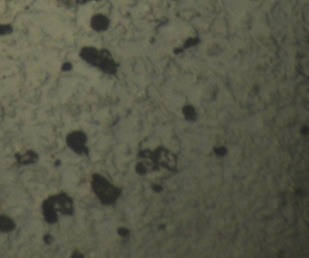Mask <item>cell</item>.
Instances as JSON below:
<instances>
[{"mask_svg": "<svg viewBox=\"0 0 309 258\" xmlns=\"http://www.w3.org/2000/svg\"><path fill=\"white\" fill-rule=\"evenodd\" d=\"M13 29L11 26L9 25H0V35L1 34H10Z\"/></svg>", "mask_w": 309, "mask_h": 258, "instance_id": "ba28073f", "label": "cell"}, {"mask_svg": "<svg viewBox=\"0 0 309 258\" xmlns=\"http://www.w3.org/2000/svg\"><path fill=\"white\" fill-rule=\"evenodd\" d=\"M119 234H120L122 236H125V235H128V230L126 229H124V228H122L119 229Z\"/></svg>", "mask_w": 309, "mask_h": 258, "instance_id": "8fae6325", "label": "cell"}, {"mask_svg": "<svg viewBox=\"0 0 309 258\" xmlns=\"http://www.w3.org/2000/svg\"><path fill=\"white\" fill-rule=\"evenodd\" d=\"M92 187L94 193L103 205H111L120 195V190L109 183L108 180L99 174L93 176Z\"/></svg>", "mask_w": 309, "mask_h": 258, "instance_id": "3957f363", "label": "cell"}, {"mask_svg": "<svg viewBox=\"0 0 309 258\" xmlns=\"http://www.w3.org/2000/svg\"><path fill=\"white\" fill-rule=\"evenodd\" d=\"M44 218L49 224L56 223L58 221V212L63 215L71 216L74 213V201L71 197L65 193L50 196L42 205Z\"/></svg>", "mask_w": 309, "mask_h": 258, "instance_id": "6da1fadb", "label": "cell"}, {"mask_svg": "<svg viewBox=\"0 0 309 258\" xmlns=\"http://www.w3.org/2000/svg\"><path fill=\"white\" fill-rule=\"evenodd\" d=\"M87 142V136L86 133L82 131H75L70 132L66 136V144L69 148L74 150L77 154L86 153L88 155L89 149L86 147V143Z\"/></svg>", "mask_w": 309, "mask_h": 258, "instance_id": "277c9868", "label": "cell"}, {"mask_svg": "<svg viewBox=\"0 0 309 258\" xmlns=\"http://www.w3.org/2000/svg\"><path fill=\"white\" fill-rule=\"evenodd\" d=\"M44 240L46 244H50L52 242V236L50 235H46L44 237Z\"/></svg>", "mask_w": 309, "mask_h": 258, "instance_id": "7c38bea8", "label": "cell"}, {"mask_svg": "<svg viewBox=\"0 0 309 258\" xmlns=\"http://www.w3.org/2000/svg\"><path fill=\"white\" fill-rule=\"evenodd\" d=\"M91 27H92L93 29H94L95 31H98V32L105 31L109 27L108 18L103 15H101V14L95 15L93 17L92 20H91Z\"/></svg>", "mask_w": 309, "mask_h": 258, "instance_id": "5b68a950", "label": "cell"}, {"mask_svg": "<svg viewBox=\"0 0 309 258\" xmlns=\"http://www.w3.org/2000/svg\"><path fill=\"white\" fill-rule=\"evenodd\" d=\"M80 57L86 63L101 69L107 74L114 75L116 72V63L106 50H97L94 47H84L81 50Z\"/></svg>", "mask_w": 309, "mask_h": 258, "instance_id": "7a4b0ae2", "label": "cell"}, {"mask_svg": "<svg viewBox=\"0 0 309 258\" xmlns=\"http://www.w3.org/2000/svg\"><path fill=\"white\" fill-rule=\"evenodd\" d=\"M88 1H91V0H86V2H88Z\"/></svg>", "mask_w": 309, "mask_h": 258, "instance_id": "9a60e30c", "label": "cell"}, {"mask_svg": "<svg viewBox=\"0 0 309 258\" xmlns=\"http://www.w3.org/2000/svg\"><path fill=\"white\" fill-rule=\"evenodd\" d=\"M184 114L185 116L189 119V118H193V116L195 115L194 108L192 106H186L185 109H184Z\"/></svg>", "mask_w": 309, "mask_h": 258, "instance_id": "9c48e42d", "label": "cell"}, {"mask_svg": "<svg viewBox=\"0 0 309 258\" xmlns=\"http://www.w3.org/2000/svg\"><path fill=\"white\" fill-rule=\"evenodd\" d=\"M71 69H72V64H71V63H63V67H62V70H63V71H70Z\"/></svg>", "mask_w": 309, "mask_h": 258, "instance_id": "30bf717a", "label": "cell"}, {"mask_svg": "<svg viewBox=\"0 0 309 258\" xmlns=\"http://www.w3.org/2000/svg\"><path fill=\"white\" fill-rule=\"evenodd\" d=\"M215 151L217 152V154L222 155L225 154L224 152H226V149H224V148L223 149H222V148H219V149H215Z\"/></svg>", "mask_w": 309, "mask_h": 258, "instance_id": "4fadbf2b", "label": "cell"}, {"mask_svg": "<svg viewBox=\"0 0 309 258\" xmlns=\"http://www.w3.org/2000/svg\"><path fill=\"white\" fill-rule=\"evenodd\" d=\"M16 229V223L12 218L0 216V232L9 233Z\"/></svg>", "mask_w": 309, "mask_h": 258, "instance_id": "52a82bcc", "label": "cell"}, {"mask_svg": "<svg viewBox=\"0 0 309 258\" xmlns=\"http://www.w3.org/2000/svg\"><path fill=\"white\" fill-rule=\"evenodd\" d=\"M72 258H84V256L79 252H75L73 254V256H72Z\"/></svg>", "mask_w": 309, "mask_h": 258, "instance_id": "5bb4252c", "label": "cell"}, {"mask_svg": "<svg viewBox=\"0 0 309 258\" xmlns=\"http://www.w3.org/2000/svg\"><path fill=\"white\" fill-rule=\"evenodd\" d=\"M15 157L17 159L18 164H21V165H28V164L34 163L38 161V155L34 151H28L23 154L17 153Z\"/></svg>", "mask_w": 309, "mask_h": 258, "instance_id": "8992f818", "label": "cell"}]
</instances>
